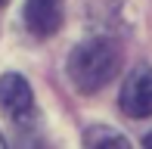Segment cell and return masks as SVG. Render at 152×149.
Wrapping results in <instances>:
<instances>
[{"label":"cell","mask_w":152,"mask_h":149,"mask_svg":"<svg viewBox=\"0 0 152 149\" xmlns=\"http://www.w3.org/2000/svg\"><path fill=\"white\" fill-rule=\"evenodd\" d=\"M121 53L112 40L90 37L68 53V78L81 93H96L118 74Z\"/></svg>","instance_id":"cell-1"},{"label":"cell","mask_w":152,"mask_h":149,"mask_svg":"<svg viewBox=\"0 0 152 149\" xmlns=\"http://www.w3.org/2000/svg\"><path fill=\"white\" fill-rule=\"evenodd\" d=\"M0 109L10 115L16 124H31V121H34L37 106H34L31 84L22 78V74L10 72V74L0 78Z\"/></svg>","instance_id":"cell-2"},{"label":"cell","mask_w":152,"mask_h":149,"mask_svg":"<svg viewBox=\"0 0 152 149\" xmlns=\"http://www.w3.org/2000/svg\"><path fill=\"white\" fill-rule=\"evenodd\" d=\"M118 106L130 118H152V69L149 65H140L127 74Z\"/></svg>","instance_id":"cell-3"},{"label":"cell","mask_w":152,"mask_h":149,"mask_svg":"<svg viewBox=\"0 0 152 149\" xmlns=\"http://www.w3.org/2000/svg\"><path fill=\"white\" fill-rule=\"evenodd\" d=\"M65 3L62 0H25V28L34 37H53L62 28Z\"/></svg>","instance_id":"cell-4"},{"label":"cell","mask_w":152,"mask_h":149,"mask_svg":"<svg viewBox=\"0 0 152 149\" xmlns=\"http://www.w3.org/2000/svg\"><path fill=\"white\" fill-rule=\"evenodd\" d=\"M84 149H130L127 137L115 127H106V124H96V127H87L84 134Z\"/></svg>","instance_id":"cell-5"},{"label":"cell","mask_w":152,"mask_h":149,"mask_svg":"<svg viewBox=\"0 0 152 149\" xmlns=\"http://www.w3.org/2000/svg\"><path fill=\"white\" fill-rule=\"evenodd\" d=\"M143 149H152V134H146V140H143Z\"/></svg>","instance_id":"cell-6"},{"label":"cell","mask_w":152,"mask_h":149,"mask_svg":"<svg viewBox=\"0 0 152 149\" xmlns=\"http://www.w3.org/2000/svg\"><path fill=\"white\" fill-rule=\"evenodd\" d=\"M0 149H6V140H3V134H0Z\"/></svg>","instance_id":"cell-7"},{"label":"cell","mask_w":152,"mask_h":149,"mask_svg":"<svg viewBox=\"0 0 152 149\" xmlns=\"http://www.w3.org/2000/svg\"><path fill=\"white\" fill-rule=\"evenodd\" d=\"M0 3H6V0H0Z\"/></svg>","instance_id":"cell-8"}]
</instances>
